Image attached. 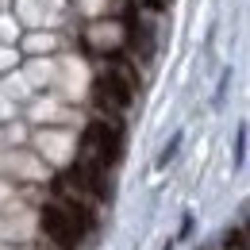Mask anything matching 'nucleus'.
Returning a JSON list of instances; mask_svg holds the SVG:
<instances>
[{
	"mask_svg": "<svg viewBox=\"0 0 250 250\" xmlns=\"http://www.w3.org/2000/svg\"><path fill=\"white\" fill-rule=\"evenodd\" d=\"M81 143L93 154V162H100V166H116L120 154H124V131H120V124H108V120H93L85 127Z\"/></svg>",
	"mask_w": 250,
	"mask_h": 250,
	"instance_id": "nucleus-1",
	"label": "nucleus"
},
{
	"mask_svg": "<svg viewBox=\"0 0 250 250\" xmlns=\"http://www.w3.org/2000/svg\"><path fill=\"white\" fill-rule=\"evenodd\" d=\"M131 96H135V77L131 73L108 69L104 77H96V85H93V100L100 112H124V108H131Z\"/></svg>",
	"mask_w": 250,
	"mask_h": 250,
	"instance_id": "nucleus-2",
	"label": "nucleus"
},
{
	"mask_svg": "<svg viewBox=\"0 0 250 250\" xmlns=\"http://www.w3.org/2000/svg\"><path fill=\"white\" fill-rule=\"evenodd\" d=\"M39 223H42V235L58 250H77L81 235H77V227H73V219H69V212L62 204H42L39 208Z\"/></svg>",
	"mask_w": 250,
	"mask_h": 250,
	"instance_id": "nucleus-3",
	"label": "nucleus"
},
{
	"mask_svg": "<svg viewBox=\"0 0 250 250\" xmlns=\"http://www.w3.org/2000/svg\"><path fill=\"white\" fill-rule=\"evenodd\" d=\"M62 181H69L77 192H93L96 200H108V196H112V188H108V181H104V166H100V162H73V166L65 169Z\"/></svg>",
	"mask_w": 250,
	"mask_h": 250,
	"instance_id": "nucleus-4",
	"label": "nucleus"
},
{
	"mask_svg": "<svg viewBox=\"0 0 250 250\" xmlns=\"http://www.w3.org/2000/svg\"><path fill=\"white\" fill-rule=\"evenodd\" d=\"M223 250H247V231L243 227H231L223 235Z\"/></svg>",
	"mask_w": 250,
	"mask_h": 250,
	"instance_id": "nucleus-5",
	"label": "nucleus"
},
{
	"mask_svg": "<svg viewBox=\"0 0 250 250\" xmlns=\"http://www.w3.org/2000/svg\"><path fill=\"white\" fill-rule=\"evenodd\" d=\"M139 4H146L150 12H162V8H166V0H139Z\"/></svg>",
	"mask_w": 250,
	"mask_h": 250,
	"instance_id": "nucleus-6",
	"label": "nucleus"
}]
</instances>
